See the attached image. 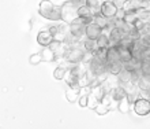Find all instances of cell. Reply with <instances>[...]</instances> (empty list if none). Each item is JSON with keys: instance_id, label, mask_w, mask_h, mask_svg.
<instances>
[{"instance_id": "30", "label": "cell", "mask_w": 150, "mask_h": 129, "mask_svg": "<svg viewBox=\"0 0 150 129\" xmlns=\"http://www.w3.org/2000/svg\"><path fill=\"white\" fill-rule=\"evenodd\" d=\"M104 1H112V0H103V3H104Z\"/></svg>"}, {"instance_id": "12", "label": "cell", "mask_w": 150, "mask_h": 129, "mask_svg": "<svg viewBox=\"0 0 150 129\" xmlns=\"http://www.w3.org/2000/svg\"><path fill=\"white\" fill-rule=\"evenodd\" d=\"M109 96H111V99L113 102H117V103H119L122 99L127 97V92H126V89H124V87H123V85H116L115 88L111 89Z\"/></svg>"}, {"instance_id": "10", "label": "cell", "mask_w": 150, "mask_h": 129, "mask_svg": "<svg viewBox=\"0 0 150 129\" xmlns=\"http://www.w3.org/2000/svg\"><path fill=\"white\" fill-rule=\"evenodd\" d=\"M53 34H52L51 32H49V29H44V30H41V32L37 34V43H38L40 45H42V47H49V45L53 43Z\"/></svg>"}, {"instance_id": "18", "label": "cell", "mask_w": 150, "mask_h": 129, "mask_svg": "<svg viewBox=\"0 0 150 129\" xmlns=\"http://www.w3.org/2000/svg\"><path fill=\"white\" fill-rule=\"evenodd\" d=\"M86 6L94 12V15H97V14H100V11H101L103 0H86Z\"/></svg>"}, {"instance_id": "14", "label": "cell", "mask_w": 150, "mask_h": 129, "mask_svg": "<svg viewBox=\"0 0 150 129\" xmlns=\"http://www.w3.org/2000/svg\"><path fill=\"white\" fill-rule=\"evenodd\" d=\"M141 8V0H126L123 10L126 12H137Z\"/></svg>"}, {"instance_id": "4", "label": "cell", "mask_w": 150, "mask_h": 129, "mask_svg": "<svg viewBox=\"0 0 150 129\" xmlns=\"http://www.w3.org/2000/svg\"><path fill=\"white\" fill-rule=\"evenodd\" d=\"M134 110L138 115H147L150 114V100L146 97H138L134 102Z\"/></svg>"}, {"instance_id": "24", "label": "cell", "mask_w": 150, "mask_h": 129, "mask_svg": "<svg viewBox=\"0 0 150 129\" xmlns=\"http://www.w3.org/2000/svg\"><path fill=\"white\" fill-rule=\"evenodd\" d=\"M97 45H98V48H109V36H107V34H101L100 36V39L97 40Z\"/></svg>"}, {"instance_id": "8", "label": "cell", "mask_w": 150, "mask_h": 129, "mask_svg": "<svg viewBox=\"0 0 150 129\" xmlns=\"http://www.w3.org/2000/svg\"><path fill=\"white\" fill-rule=\"evenodd\" d=\"M105 63H107V67H111V66H115V64H122L120 57H119L117 47H109V48H108Z\"/></svg>"}, {"instance_id": "7", "label": "cell", "mask_w": 150, "mask_h": 129, "mask_svg": "<svg viewBox=\"0 0 150 129\" xmlns=\"http://www.w3.org/2000/svg\"><path fill=\"white\" fill-rule=\"evenodd\" d=\"M100 14L105 16L107 19H113V18H116V14H117V7L112 1H104Z\"/></svg>"}, {"instance_id": "3", "label": "cell", "mask_w": 150, "mask_h": 129, "mask_svg": "<svg viewBox=\"0 0 150 129\" xmlns=\"http://www.w3.org/2000/svg\"><path fill=\"white\" fill-rule=\"evenodd\" d=\"M64 58L67 59L68 63L79 64L81 62L83 61V59H85V52H83L81 48H76V47H70Z\"/></svg>"}, {"instance_id": "22", "label": "cell", "mask_w": 150, "mask_h": 129, "mask_svg": "<svg viewBox=\"0 0 150 129\" xmlns=\"http://www.w3.org/2000/svg\"><path fill=\"white\" fill-rule=\"evenodd\" d=\"M67 67H64V66H57L55 69V72H53V77H55L56 80H63L66 74H67Z\"/></svg>"}, {"instance_id": "5", "label": "cell", "mask_w": 150, "mask_h": 129, "mask_svg": "<svg viewBox=\"0 0 150 129\" xmlns=\"http://www.w3.org/2000/svg\"><path fill=\"white\" fill-rule=\"evenodd\" d=\"M76 16H78V18H81V19H82L86 25L91 24V22H94V12L91 11L86 4L76 8Z\"/></svg>"}, {"instance_id": "16", "label": "cell", "mask_w": 150, "mask_h": 129, "mask_svg": "<svg viewBox=\"0 0 150 129\" xmlns=\"http://www.w3.org/2000/svg\"><path fill=\"white\" fill-rule=\"evenodd\" d=\"M135 84H137L138 89H141L142 92H150V80L149 78H146V77L139 76Z\"/></svg>"}, {"instance_id": "23", "label": "cell", "mask_w": 150, "mask_h": 129, "mask_svg": "<svg viewBox=\"0 0 150 129\" xmlns=\"http://www.w3.org/2000/svg\"><path fill=\"white\" fill-rule=\"evenodd\" d=\"M85 48H86V51H89V52L94 54L96 51H97V48H98L97 41L96 40H89V39H87V40L85 41Z\"/></svg>"}, {"instance_id": "1", "label": "cell", "mask_w": 150, "mask_h": 129, "mask_svg": "<svg viewBox=\"0 0 150 129\" xmlns=\"http://www.w3.org/2000/svg\"><path fill=\"white\" fill-rule=\"evenodd\" d=\"M38 12L47 19H52V21L62 19V7H57L56 4H53L49 0H42L40 3Z\"/></svg>"}, {"instance_id": "17", "label": "cell", "mask_w": 150, "mask_h": 129, "mask_svg": "<svg viewBox=\"0 0 150 129\" xmlns=\"http://www.w3.org/2000/svg\"><path fill=\"white\" fill-rule=\"evenodd\" d=\"M139 72L142 73L141 76L146 77L150 80V58H143L141 61V67H139Z\"/></svg>"}, {"instance_id": "21", "label": "cell", "mask_w": 150, "mask_h": 129, "mask_svg": "<svg viewBox=\"0 0 150 129\" xmlns=\"http://www.w3.org/2000/svg\"><path fill=\"white\" fill-rule=\"evenodd\" d=\"M94 24H97L100 28L104 30V29H107L108 26H109V19H107V18L103 16L101 14H97V15H94Z\"/></svg>"}, {"instance_id": "2", "label": "cell", "mask_w": 150, "mask_h": 129, "mask_svg": "<svg viewBox=\"0 0 150 129\" xmlns=\"http://www.w3.org/2000/svg\"><path fill=\"white\" fill-rule=\"evenodd\" d=\"M86 26L87 25L85 24L81 18L76 16L75 19H72L71 22H70L68 30H70V33H71L75 39H79V37H82L83 34H85V32H86Z\"/></svg>"}, {"instance_id": "19", "label": "cell", "mask_w": 150, "mask_h": 129, "mask_svg": "<svg viewBox=\"0 0 150 129\" xmlns=\"http://www.w3.org/2000/svg\"><path fill=\"white\" fill-rule=\"evenodd\" d=\"M130 105H131V102L128 97H124V99H122V100L117 103V109L120 113L123 114H127L128 111H130Z\"/></svg>"}, {"instance_id": "20", "label": "cell", "mask_w": 150, "mask_h": 129, "mask_svg": "<svg viewBox=\"0 0 150 129\" xmlns=\"http://www.w3.org/2000/svg\"><path fill=\"white\" fill-rule=\"evenodd\" d=\"M41 55H42V62H53L56 59V54L49 47H47V48L44 49L42 52H41Z\"/></svg>"}, {"instance_id": "28", "label": "cell", "mask_w": 150, "mask_h": 129, "mask_svg": "<svg viewBox=\"0 0 150 129\" xmlns=\"http://www.w3.org/2000/svg\"><path fill=\"white\" fill-rule=\"evenodd\" d=\"M87 105H89V93L81 95V96H79V106H81V107H86Z\"/></svg>"}, {"instance_id": "15", "label": "cell", "mask_w": 150, "mask_h": 129, "mask_svg": "<svg viewBox=\"0 0 150 129\" xmlns=\"http://www.w3.org/2000/svg\"><path fill=\"white\" fill-rule=\"evenodd\" d=\"M117 51H119V57H120L122 63H127V62H130L134 58L132 52L128 48H126V47H117Z\"/></svg>"}, {"instance_id": "26", "label": "cell", "mask_w": 150, "mask_h": 129, "mask_svg": "<svg viewBox=\"0 0 150 129\" xmlns=\"http://www.w3.org/2000/svg\"><path fill=\"white\" fill-rule=\"evenodd\" d=\"M138 43L142 45L143 48H150V34H143V36H141Z\"/></svg>"}, {"instance_id": "9", "label": "cell", "mask_w": 150, "mask_h": 129, "mask_svg": "<svg viewBox=\"0 0 150 129\" xmlns=\"http://www.w3.org/2000/svg\"><path fill=\"white\" fill-rule=\"evenodd\" d=\"M103 29L100 28L97 24H94V22H91V24H89L86 26V32H85V34H86V37L89 39V40H98L100 36L103 34Z\"/></svg>"}, {"instance_id": "29", "label": "cell", "mask_w": 150, "mask_h": 129, "mask_svg": "<svg viewBox=\"0 0 150 129\" xmlns=\"http://www.w3.org/2000/svg\"><path fill=\"white\" fill-rule=\"evenodd\" d=\"M112 3L117 7V10L119 8H123V6H124V3H126V0H112Z\"/></svg>"}, {"instance_id": "27", "label": "cell", "mask_w": 150, "mask_h": 129, "mask_svg": "<svg viewBox=\"0 0 150 129\" xmlns=\"http://www.w3.org/2000/svg\"><path fill=\"white\" fill-rule=\"evenodd\" d=\"M29 62L32 64H38L42 62V55H41V52H36V54H33L32 57L29 58Z\"/></svg>"}, {"instance_id": "11", "label": "cell", "mask_w": 150, "mask_h": 129, "mask_svg": "<svg viewBox=\"0 0 150 129\" xmlns=\"http://www.w3.org/2000/svg\"><path fill=\"white\" fill-rule=\"evenodd\" d=\"M81 91H82V88L79 87V85H74V87H67V89H66V97H67L68 102H71V103H74V102H76L79 99V96H81Z\"/></svg>"}, {"instance_id": "25", "label": "cell", "mask_w": 150, "mask_h": 129, "mask_svg": "<svg viewBox=\"0 0 150 129\" xmlns=\"http://www.w3.org/2000/svg\"><path fill=\"white\" fill-rule=\"evenodd\" d=\"M107 54H108V48L104 47V48H97V51L93 54V57H97L100 61L105 62V59H107Z\"/></svg>"}, {"instance_id": "13", "label": "cell", "mask_w": 150, "mask_h": 129, "mask_svg": "<svg viewBox=\"0 0 150 129\" xmlns=\"http://www.w3.org/2000/svg\"><path fill=\"white\" fill-rule=\"evenodd\" d=\"M116 77H117L119 82H120L122 85H126V84H128V82H134V78H132V73L128 72V70H126V69H123L122 72L119 73Z\"/></svg>"}, {"instance_id": "6", "label": "cell", "mask_w": 150, "mask_h": 129, "mask_svg": "<svg viewBox=\"0 0 150 129\" xmlns=\"http://www.w3.org/2000/svg\"><path fill=\"white\" fill-rule=\"evenodd\" d=\"M124 37H127L126 33L123 32L122 29L113 26L111 33H109V47H119L120 41H122Z\"/></svg>"}]
</instances>
